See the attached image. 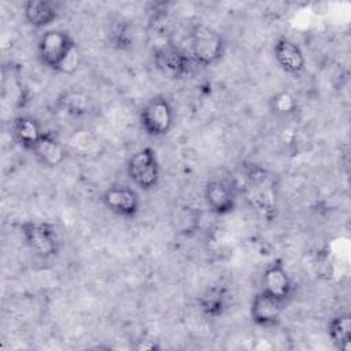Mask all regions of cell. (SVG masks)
<instances>
[{"instance_id":"1","label":"cell","mask_w":351,"mask_h":351,"mask_svg":"<svg viewBox=\"0 0 351 351\" xmlns=\"http://www.w3.org/2000/svg\"><path fill=\"white\" fill-rule=\"evenodd\" d=\"M37 51L41 64L52 71L69 74L78 67L75 40L64 30H45L38 40Z\"/></svg>"},{"instance_id":"2","label":"cell","mask_w":351,"mask_h":351,"mask_svg":"<svg viewBox=\"0 0 351 351\" xmlns=\"http://www.w3.org/2000/svg\"><path fill=\"white\" fill-rule=\"evenodd\" d=\"M21 233L27 248L41 259H51L62 250V234L58 226L49 221H25Z\"/></svg>"},{"instance_id":"3","label":"cell","mask_w":351,"mask_h":351,"mask_svg":"<svg viewBox=\"0 0 351 351\" xmlns=\"http://www.w3.org/2000/svg\"><path fill=\"white\" fill-rule=\"evenodd\" d=\"M191 56L197 66L208 67L218 63L225 53V40L213 27L196 23L189 33Z\"/></svg>"},{"instance_id":"4","label":"cell","mask_w":351,"mask_h":351,"mask_svg":"<svg viewBox=\"0 0 351 351\" xmlns=\"http://www.w3.org/2000/svg\"><path fill=\"white\" fill-rule=\"evenodd\" d=\"M174 119L173 104L163 95H156L145 101L138 115L141 129L151 137L166 136L171 130Z\"/></svg>"},{"instance_id":"5","label":"cell","mask_w":351,"mask_h":351,"mask_svg":"<svg viewBox=\"0 0 351 351\" xmlns=\"http://www.w3.org/2000/svg\"><path fill=\"white\" fill-rule=\"evenodd\" d=\"M126 173L138 189H154L160 180V166L155 149L144 147L136 151L126 163Z\"/></svg>"},{"instance_id":"6","label":"cell","mask_w":351,"mask_h":351,"mask_svg":"<svg viewBox=\"0 0 351 351\" xmlns=\"http://www.w3.org/2000/svg\"><path fill=\"white\" fill-rule=\"evenodd\" d=\"M154 60L160 73L170 80H182L197 66L191 53L185 52L171 41L160 45L154 52Z\"/></svg>"},{"instance_id":"7","label":"cell","mask_w":351,"mask_h":351,"mask_svg":"<svg viewBox=\"0 0 351 351\" xmlns=\"http://www.w3.org/2000/svg\"><path fill=\"white\" fill-rule=\"evenodd\" d=\"M99 199L107 211L128 219L134 218L141 207V200L137 191L122 184L107 186Z\"/></svg>"},{"instance_id":"8","label":"cell","mask_w":351,"mask_h":351,"mask_svg":"<svg viewBox=\"0 0 351 351\" xmlns=\"http://www.w3.org/2000/svg\"><path fill=\"white\" fill-rule=\"evenodd\" d=\"M261 291L288 303L295 292V284L281 259H274L262 271Z\"/></svg>"},{"instance_id":"9","label":"cell","mask_w":351,"mask_h":351,"mask_svg":"<svg viewBox=\"0 0 351 351\" xmlns=\"http://www.w3.org/2000/svg\"><path fill=\"white\" fill-rule=\"evenodd\" d=\"M287 304L288 303L263 291H259L251 300V321L261 328H274L281 322V317Z\"/></svg>"},{"instance_id":"10","label":"cell","mask_w":351,"mask_h":351,"mask_svg":"<svg viewBox=\"0 0 351 351\" xmlns=\"http://www.w3.org/2000/svg\"><path fill=\"white\" fill-rule=\"evenodd\" d=\"M203 197L207 207L217 215L229 214L236 207L234 188L223 180H208L203 188Z\"/></svg>"},{"instance_id":"11","label":"cell","mask_w":351,"mask_h":351,"mask_svg":"<svg viewBox=\"0 0 351 351\" xmlns=\"http://www.w3.org/2000/svg\"><path fill=\"white\" fill-rule=\"evenodd\" d=\"M273 53L277 64L284 73L298 77L304 71L306 58L295 41L287 37L277 38L273 47Z\"/></svg>"},{"instance_id":"12","label":"cell","mask_w":351,"mask_h":351,"mask_svg":"<svg viewBox=\"0 0 351 351\" xmlns=\"http://www.w3.org/2000/svg\"><path fill=\"white\" fill-rule=\"evenodd\" d=\"M47 130L43 129L40 121L32 115H19L12 121L11 133L15 143L26 149L33 151Z\"/></svg>"},{"instance_id":"13","label":"cell","mask_w":351,"mask_h":351,"mask_svg":"<svg viewBox=\"0 0 351 351\" xmlns=\"http://www.w3.org/2000/svg\"><path fill=\"white\" fill-rule=\"evenodd\" d=\"M32 154L41 166L51 169L60 166L67 158L66 147L59 140V137L51 130H47L44 133V136L34 147Z\"/></svg>"},{"instance_id":"14","label":"cell","mask_w":351,"mask_h":351,"mask_svg":"<svg viewBox=\"0 0 351 351\" xmlns=\"http://www.w3.org/2000/svg\"><path fill=\"white\" fill-rule=\"evenodd\" d=\"M59 16L58 3L49 0H29L23 4V18L27 25L44 29L52 25Z\"/></svg>"},{"instance_id":"15","label":"cell","mask_w":351,"mask_h":351,"mask_svg":"<svg viewBox=\"0 0 351 351\" xmlns=\"http://www.w3.org/2000/svg\"><path fill=\"white\" fill-rule=\"evenodd\" d=\"M228 300V289L222 285H213L200 293L197 298V306L204 317L217 319L226 311Z\"/></svg>"},{"instance_id":"16","label":"cell","mask_w":351,"mask_h":351,"mask_svg":"<svg viewBox=\"0 0 351 351\" xmlns=\"http://www.w3.org/2000/svg\"><path fill=\"white\" fill-rule=\"evenodd\" d=\"M108 41L110 45L119 51H129L134 44V30L130 21L122 15H117L110 22L108 27Z\"/></svg>"},{"instance_id":"17","label":"cell","mask_w":351,"mask_h":351,"mask_svg":"<svg viewBox=\"0 0 351 351\" xmlns=\"http://www.w3.org/2000/svg\"><path fill=\"white\" fill-rule=\"evenodd\" d=\"M328 336L337 350L348 351L351 346V315L341 313L328 322Z\"/></svg>"},{"instance_id":"18","label":"cell","mask_w":351,"mask_h":351,"mask_svg":"<svg viewBox=\"0 0 351 351\" xmlns=\"http://www.w3.org/2000/svg\"><path fill=\"white\" fill-rule=\"evenodd\" d=\"M59 103L62 106V108H64V111H67L71 115H84L89 111L90 108V99L88 95L78 92V90H67L64 92L60 99Z\"/></svg>"},{"instance_id":"19","label":"cell","mask_w":351,"mask_h":351,"mask_svg":"<svg viewBox=\"0 0 351 351\" xmlns=\"http://www.w3.org/2000/svg\"><path fill=\"white\" fill-rule=\"evenodd\" d=\"M298 108V100L289 90H280L269 99V110L274 117H289Z\"/></svg>"},{"instance_id":"20","label":"cell","mask_w":351,"mask_h":351,"mask_svg":"<svg viewBox=\"0 0 351 351\" xmlns=\"http://www.w3.org/2000/svg\"><path fill=\"white\" fill-rule=\"evenodd\" d=\"M137 351H148V350H159L160 347L154 340H136V343L132 346Z\"/></svg>"}]
</instances>
